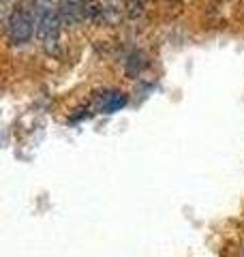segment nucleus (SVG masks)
Wrapping results in <instances>:
<instances>
[{
	"label": "nucleus",
	"instance_id": "1",
	"mask_svg": "<svg viewBox=\"0 0 244 257\" xmlns=\"http://www.w3.org/2000/svg\"><path fill=\"white\" fill-rule=\"evenodd\" d=\"M5 32L9 43L15 47H24L37 35V15L35 0H15L11 18L5 24Z\"/></svg>",
	"mask_w": 244,
	"mask_h": 257
},
{
	"label": "nucleus",
	"instance_id": "2",
	"mask_svg": "<svg viewBox=\"0 0 244 257\" xmlns=\"http://www.w3.org/2000/svg\"><path fill=\"white\" fill-rule=\"evenodd\" d=\"M35 15H37V39L45 52H56L60 35V0H35Z\"/></svg>",
	"mask_w": 244,
	"mask_h": 257
},
{
	"label": "nucleus",
	"instance_id": "4",
	"mask_svg": "<svg viewBox=\"0 0 244 257\" xmlns=\"http://www.w3.org/2000/svg\"><path fill=\"white\" fill-rule=\"evenodd\" d=\"M146 9V0H127V13L129 18H140Z\"/></svg>",
	"mask_w": 244,
	"mask_h": 257
},
{
	"label": "nucleus",
	"instance_id": "3",
	"mask_svg": "<svg viewBox=\"0 0 244 257\" xmlns=\"http://www.w3.org/2000/svg\"><path fill=\"white\" fill-rule=\"evenodd\" d=\"M92 9L90 0H60V15H62V24L67 26H77V24L86 22L88 18H92Z\"/></svg>",
	"mask_w": 244,
	"mask_h": 257
},
{
	"label": "nucleus",
	"instance_id": "5",
	"mask_svg": "<svg viewBox=\"0 0 244 257\" xmlns=\"http://www.w3.org/2000/svg\"><path fill=\"white\" fill-rule=\"evenodd\" d=\"M118 5H120V0H107V7H105V11H113Z\"/></svg>",
	"mask_w": 244,
	"mask_h": 257
}]
</instances>
